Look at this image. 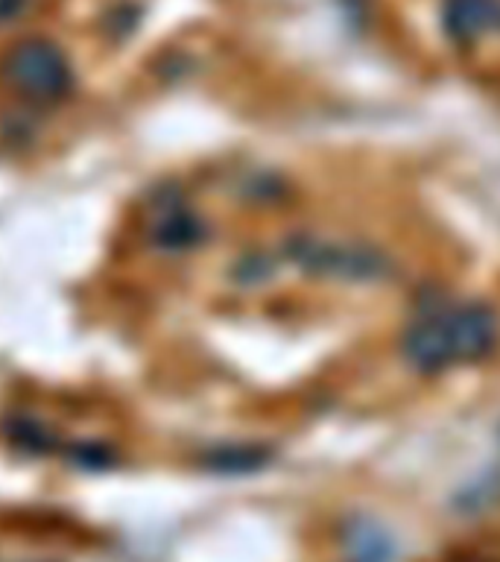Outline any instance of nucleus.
Listing matches in <instances>:
<instances>
[{
    "label": "nucleus",
    "mask_w": 500,
    "mask_h": 562,
    "mask_svg": "<svg viewBox=\"0 0 500 562\" xmlns=\"http://www.w3.org/2000/svg\"><path fill=\"white\" fill-rule=\"evenodd\" d=\"M500 21V0H447L445 24L454 38H477Z\"/></svg>",
    "instance_id": "obj_5"
},
{
    "label": "nucleus",
    "mask_w": 500,
    "mask_h": 562,
    "mask_svg": "<svg viewBox=\"0 0 500 562\" xmlns=\"http://www.w3.org/2000/svg\"><path fill=\"white\" fill-rule=\"evenodd\" d=\"M205 237V226L196 211H191L179 196H170L156 209L149 223V240L167 252L193 249Z\"/></svg>",
    "instance_id": "obj_4"
},
{
    "label": "nucleus",
    "mask_w": 500,
    "mask_h": 562,
    "mask_svg": "<svg viewBox=\"0 0 500 562\" xmlns=\"http://www.w3.org/2000/svg\"><path fill=\"white\" fill-rule=\"evenodd\" d=\"M289 258L302 263L307 272L316 276H337V279H372L384 270L380 255L363 246L325 244L314 237H296L287 246Z\"/></svg>",
    "instance_id": "obj_3"
},
{
    "label": "nucleus",
    "mask_w": 500,
    "mask_h": 562,
    "mask_svg": "<svg viewBox=\"0 0 500 562\" xmlns=\"http://www.w3.org/2000/svg\"><path fill=\"white\" fill-rule=\"evenodd\" d=\"M498 334V314L482 302H468L412 323L404 334V355L421 372H439L489 355Z\"/></svg>",
    "instance_id": "obj_1"
},
{
    "label": "nucleus",
    "mask_w": 500,
    "mask_h": 562,
    "mask_svg": "<svg viewBox=\"0 0 500 562\" xmlns=\"http://www.w3.org/2000/svg\"><path fill=\"white\" fill-rule=\"evenodd\" d=\"M0 79L24 103L50 109L68 100L73 88V65L56 42L44 35H26L9 44V50L3 53Z\"/></svg>",
    "instance_id": "obj_2"
},
{
    "label": "nucleus",
    "mask_w": 500,
    "mask_h": 562,
    "mask_svg": "<svg viewBox=\"0 0 500 562\" xmlns=\"http://www.w3.org/2000/svg\"><path fill=\"white\" fill-rule=\"evenodd\" d=\"M38 0H0V26H12L33 15Z\"/></svg>",
    "instance_id": "obj_6"
}]
</instances>
